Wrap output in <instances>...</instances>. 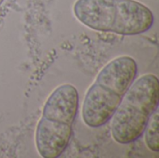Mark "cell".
Masks as SVG:
<instances>
[{
	"instance_id": "6da1fadb",
	"label": "cell",
	"mask_w": 159,
	"mask_h": 158,
	"mask_svg": "<svg viewBox=\"0 0 159 158\" xmlns=\"http://www.w3.org/2000/svg\"><path fill=\"white\" fill-rule=\"evenodd\" d=\"M137 73V62L129 56L113 59L102 67L82 103V119L88 127L100 128L113 117Z\"/></svg>"
},
{
	"instance_id": "7a4b0ae2",
	"label": "cell",
	"mask_w": 159,
	"mask_h": 158,
	"mask_svg": "<svg viewBox=\"0 0 159 158\" xmlns=\"http://www.w3.org/2000/svg\"><path fill=\"white\" fill-rule=\"evenodd\" d=\"M75 18L91 30L118 35H138L150 30L152 10L136 0H76Z\"/></svg>"
},
{
	"instance_id": "3957f363",
	"label": "cell",
	"mask_w": 159,
	"mask_h": 158,
	"mask_svg": "<svg viewBox=\"0 0 159 158\" xmlns=\"http://www.w3.org/2000/svg\"><path fill=\"white\" fill-rule=\"evenodd\" d=\"M79 104L78 91L71 84L57 87L47 99L34 134L35 147L43 158H57L66 150Z\"/></svg>"
},
{
	"instance_id": "277c9868",
	"label": "cell",
	"mask_w": 159,
	"mask_h": 158,
	"mask_svg": "<svg viewBox=\"0 0 159 158\" xmlns=\"http://www.w3.org/2000/svg\"><path fill=\"white\" fill-rule=\"evenodd\" d=\"M158 102L157 75L147 74L134 80L111 118L113 139L119 144H129L140 139Z\"/></svg>"
},
{
	"instance_id": "5b68a950",
	"label": "cell",
	"mask_w": 159,
	"mask_h": 158,
	"mask_svg": "<svg viewBox=\"0 0 159 158\" xmlns=\"http://www.w3.org/2000/svg\"><path fill=\"white\" fill-rule=\"evenodd\" d=\"M158 113L156 111L151 118L149 119L146 128L143 131L144 141L146 146L155 153H158L159 142H158Z\"/></svg>"
},
{
	"instance_id": "8992f818",
	"label": "cell",
	"mask_w": 159,
	"mask_h": 158,
	"mask_svg": "<svg viewBox=\"0 0 159 158\" xmlns=\"http://www.w3.org/2000/svg\"><path fill=\"white\" fill-rule=\"evenodd\" d=\"M4 0H0V6H1V4H2V2H3Z\"/></svg>"
}]
</instances>
